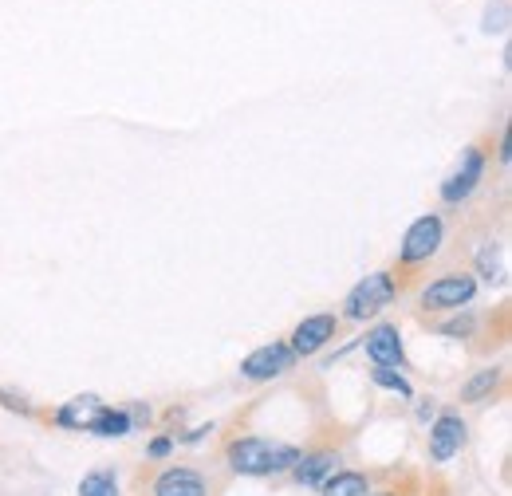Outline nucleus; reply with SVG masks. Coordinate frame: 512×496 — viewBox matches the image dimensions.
Returning a JSON list of instances; mask_svg holds the SVG:
<instances>
[{"mask_svg": "<svg viewBox=\"0 0 512 496\" xmlns=\"http://www.w3.org/2000/svg\"><path fill=\"white\" fill-rule=\"evenodd\" d=\"M304 453L296 445H280V441H264V437H237L225 449V461L233 473L241 477H268V473H288Z\"/></svg>", "mask_w": 512, "mask_h": 496, "instance_id": "1", "label": "nucleus"}, {"mask_svg": "<svg viewBox=\"0 0 512 496\" xmlns=\"http://www.w3.org/2000/svg\"><path fill=\"white\" fill-rule=\"evenodd\" d=\"M394 296H398L394 276H390V272H371L367 280H359V284L347 292V300H343V315H347V319H355V323H363V319H371V315H379L383 308H390V304H394Z\"/></svg>", "mask_w": 512, "mask_h": 496, "instance_id": "2", "label": "nucleus"}, {"mask_svg": "<svg viewBox=\"0 0 512 496\" xmlns=\"http://www.w3.org/2000/svg\"><path fill=\"white\" fill-rule=\"evenodd\" d=\"M442 241H446V225H442V217H438V213L418 217V221L406 229L402 245H398V264H402V268H418V264H426L430 256H438Z\"/></svg>", "mask_w": 512, "mask_h": 496, "instance_id": "3", "label": "nucleus"}, {"mask_svg": "<svg viewBox=\"0 0 512 496\" xmlns=\"http://www.w3.org/2000/svg\"><path fill=\"white\" fill-rule=\"evenodd\" d=\"M473 296H477V276L473 272H449V276H438L434 284L422 288L418 304L426 311H461Z\"/></svg>", "mask_w": 512, "mask_h": 496, "instance_id": "4", "label": "nucleus"}, {"mask_svg": "<svg viewBox=\"0 0 512 496\" xmlns=\"http://www.w3.org/2000/svg\"><path fill=\"white\" fill-rule=\"evenodd\" d=\"M481 178H485V146H469V150L461 154L457 170L442 182V201H446V205H461V201H469V197H473V189L481 186Z\"/></svg>", "mask_w": 512, "mask_h": 496, "instance_id": "5", "label": "nucleus"}, {"mask_svg": "<svg viewBox=\"0 0 512 496\" xmlns=\"http://www.w3.org/2000/svg\"><path fill=\"white\" fill-rule=\"evenodd\" d=\"M335 331H339V319L331 315V311H320V315H308L304 323H296V331H292V355L296 359H308V355H316L323 351L331 339H335Z\"/></svg>", "mask_w": 512, "mask_h": 496, "instance_id": "6", "label": "nucleus"}, {"mask_svg": "<svg viewBox=\"0 0 512 496\" xmlns=\"http://www.w3.org/2000/svg\"><path fill=\"white\" fill-rule=\"evenodd\" d=\"M292 363H296V355H292L288 343H264L241 363V374L249 382H268V378H280V374L292 371Z\"/></svg>", "mask_w": 512, "mask_h": 496, "instance_id": "7", "label": "nucleus"}, {"mask_svg": "<svg viewBox=\"0 0 512 496\" xmlns=\"http://www.w3.org/2000/svg\"><path fill=\"white\" fill-rule=\"evenodd\" d=\"M461 445H465V422H461V414H453V410L438 414V422L430 426V441H426L430 461L446 465V461H453L461 453Z\"/></svg>", "mask_w": 512, "mask_h": 496, "instance_id": "8", "label": "nucleus"}, {"mask_svg": "<svg viewBox=\"0 0 512 496\" xmlns=\"http://www.w3.org/2000/svg\"><path fill=\"white\" fill-rule=\"evenodd\" d=\"M363 347H367V355H371V363H375V367H402V363H406L402 335H398V327H394V323H379V327H371V331H367V339H363Z\"/></svg>", "mask_w": 512, "mask_h": 496, "instance_id": "9", "label": "nucleus"}, {"mask_svg": "<svg viewBox=\"0 0 512 496\" xmlns=\"http://www.w3.org/2000/svg\"><path fill=\"white\" fill-rule=\"evenodd\" d=\"M150 496H209V489H205V477L197 469H178L174 465V469L158 473Z\"/></svg>", "mask_w": 512, "mask_h": 496, "instance_id": "10", "label": "nucleus"}, {"mask_svg": "<svg viewBox=\"0 0 512 496\" xmlns=\"http://www.w3.org/2000/svg\"><path fill=\"white\" fill-rule=\"evenodd\" d=\"M339 469V453L335 449H320V453H308V457H300L296 465H292V473H296V481L300 485H308V489H316L323 485L331 473Z\"/></svg>", "mask_w": 512, "mask_h": 496, "instance_id": "11", "label": "nucleus"}, {"mask_svg": "<svg viewBox=\"0 0 512 496\" xmlns=\"http://www.w3.org/2000/svg\"><path fill=\"white\" fill-rule=\"evenodd\" d=\"M99 410H103V402L95 398V394H83V398H71L64 410L56 414V422L67 426V430H91V422L99 418Z\"/></svg>", "mask_w": 512, "mask_h": 496, "instance_id": "12", "label": "nucleus"}, {"mask_svg": "<svg viewBox=\"0 0 512 496\" xmlns=\"http://www.w3.org/2000/svg\"><path fill=\"white\" fill-rule=\"evenodd\" d=\"M320 489H323V496H367L371 493L367 473H351V469H335Z\"/></svg>", "mask_w": 512, "mask_h": 496, "instance_id": "13", "label": "nucleus"}, {"mask_svg": "<svg viewBox=\"0 0 512 496\" xmlns=\"http://www.w3.org/2000/svg\"><path fill=\"white\" fill-rule=\"evenodd\" d=\"M497 386H501V371L497 367H489V371H477L465 386H461V402H485V398H493L497 394Z\"/></svg>", "mask_w": 512, "mask_h": 496, "instance_id": "14", "label": "nucleus"}, {"mask_svg": "<svg viewBox=\"0 0 512 496\" xmlns=\"http://www.w3.org/2000/svg\"><path fill=\"white\" fill-rule=\"evenodd\" d=\"M91 434L127 437L130 434V414H127V410H111V406H103V410H99V418L91 422Z\"/></svg>", "mask_w": 512, "mask_h": 496, "instance_id": "15", "label": "nucleus"}, {"mask_svg": "<svg viewBox=\"0 0 512 496\" xmlns=\"http://www.w3.org/2000/svg\"><path fill=\"white\" fill-rule=\"evenodd\" d=\"M79 496H119V481L111 469H95L79 481Z\"/></svg>", "mask_w": 512, "mask_h": 496, "instance_id": "16", "label": "nucleus"}, {"mask_svg": "<svg viewBox=\"0 0 512 496\" xmlns=\"http://www.w3.org/2000/svg\"><path fill=\"white\" fill-rule=\"evenodd\" d=\"M371 382L383 386V390H390V394H398V398H414V386H410L402 374L390 371V367H375V371H371Z\"/></svg>", "mask_w": 512, "mask_h": 496, "instance_id": "17", "label": "nucleus"}, {"mask_svg": "<svg viewBox=\"0 0 512 496\" xmlns=\"http://www.w3.org/2000/svg\"><path fill=\"white\" fill-rule=\"evenodd\" d=\"M477 272H481L489 284H493V280H505V276H501V272H505V268H501V248L493 245V241L477 252Z\"/></svg>", "mask_w": 512, "mask_h": 496, "instance_id": "18", "label": "nucleus"}, {"mask_svg": "<svg viewBox=\"0 0 512 496\" xmlns=\"http://www.w3.org/2000/svg\"><path fill=\"white\" fill-rule=\"evenodd\" d=\"M505 20H509V0H497V8L485 12V32H505L509 28Z\"/></svg>", "mask_w": 512, "mask_h": 496, "instance_id": "19", "label": "nucleus"}, {"mask_svg": "<svg viewBox=\"0 0 512 496\" xmlns=\"http://www.w3.org/2000/svg\"><path fill=\"white\" fill-rule=\"evenodd\" d=\"M442 335H449V339H469V335H473V319H469V315L449 319V323H442Z\"/></svg>", "mask_w": 512, "mask_h": 496, "instance_id": "20", "label": "nucleus"}, {"mask_svg": "<svg viewBox=\"0 0 512 496\" xmlns=\"http://www.w3.org/2000/svg\"><path fill=\"white\" fill-rule=\"evenodd\" d=\"M170 449H174V437H154L146 453H150L154 461H162V457H170Z\"/></svg>", "mask_w": 512, "mask_h": 496, "instance_id": "21", "label": "nucleus"}, {"mask_svg": "<svg viewBox=\"0 0 512 496\" xmlns=\"http://www.w3.org/2000/svg\"><path fill=\"white\" fill-rule=\"evenodd\" d=\"M434 418V398H422V406H418V422H430Z\"/></svg>", "mask_w": 512, "mask_h": 496, "instance_id": "22", "label": "nucleus"}, {"mask_svg": "<svg viewBox=\"0 0 512 496\" xmlns=\"http://www.w3.org/2000/svg\"><path fill=\"white\" fill-rule=\"evenodd\" d=\"M205 434H213V426H201V430H193V434H182V441H186V445H193V441H201Z\"/></svg>", "mask_w": 512, "mask_h": 496, "instance_id": "23", "label": "nucleus"}, {"mask_svg": "<svg viewBox=\"0 0 512 496\" xmlns=\"http://www.w3.org/2000/svg\"><path fill=\"white\" fill-rule=\"evenodd\" d=\"M367 496H402L398 489H379V493H367Z\"/></svg>", "mask_w": 512, "mask_h": 496, "instance_id": "24", "label": "nucleus"}, {"mask_svg": "<svg viewBox=\"0 0 512 496\" xmlns=\"http://www.w3.org/2000/svg\"><path fill=\"white\" fill-rule=\"evenodd\" d=\"M0 402H8V398H4V394H0Z\"/></svg>", "mask_w": 512, "mask_h": 496, "instance_id": "25", "label": "nucleus"}]
</instances>
